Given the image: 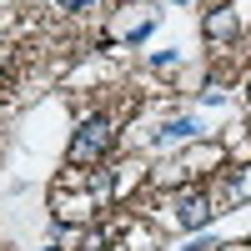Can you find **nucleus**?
Returning a JSON list of instances; mask_svg holds the SVG:
<instances>
[{
	"label": "nucleus",
	"instance_id": "5",
	"mask_svg": "<svg viewBox=\"0 0 251 251\" xmlns=\"http://www.w3.org/2000/svg\"><path fill=\"white\" fill-rule=\"evenodd\" d=\"M196 131H201L196 121H171V126H166V131H161V136H166V141H191Z\"/></svg>",
	"mask_w": 251,
	"mask_h": 251
},
{
	"label": "nucleus",
	"instance_id": "3",
	"mask_svg": "<svg viewBox=\"0 0 251 251\" xmlns=\"http://www.w3.org/2000/svg\"><path fill=\"white\" fill-rule=\"evenodd\" d=\"M201 30H206V40H231V35H236V15H231V5H216V10H206Z\"/></svg>",
	"mask_w": 251,
	"mask_h": 251
},
{
	"label": "nucleus",
	"instance_id": "6",
	"mask_svg": "<svg viewBox=\"0 0 251 251\" xmlns=\"http://www.w3.org/2000/svg\"><path fill=\"white\" fill-rule=\"evenodd\" d=\"M60 10H80V5H91V0H55Z\"/></svg>",
	"mask_w": 251,
	"mask_h": 251
},
{
	"label": "nucleus",
	"instance_id": "4",
	"mask_svg": "<svg viewBox=\"0 0 251 251\" xmlns=\"http://www.w3.org/2000/svg\"><path fill=\"white\" fill-rule=\"evenodd\" d=\"M226 196H231V201H251V166H246L236 181H226Z\"/></svg>",
	"mask_w": 251,
	"mask_h": 251
},
{
	"label": "nucleus",
	"instance_id": "1",
	"mask_svg": "<svg viewBox=\"0 0 251 251\" xmlns=\"http://www.w3.org/2000/svg\"><path fill=\"white\" fill-rule=\"evenodd\" d=\"M116 146V126H111V116H86L75 126V136H71V166H91V161H100Z\"/></svg>",
	"mask_w": 251,
	"mask_h": 251
},
{
	"label": "nucleus",
	"instance_id": "2",
	"mask_svg": "<svg viewBox=\"0 0 251 251\" xmlns=\"http://www.w3.org/2000/svg\"><path fill=\"white\" fill-rule=\"evenodd\" d=\"M211 201H206V191H186L181 196V226L186 231H201V226H211Z\"/></svg>",
	"mask_w": 251,
	"mask_h": 251
},
{
	"label": "nucleus",
	"instance_id": "7",
	"mask_svg": "<svg viewBox=\"0 0 251 251\" xmlns=\"http://www.w3.org/2000/svg\"><path fill=\"white\" fill-rule=\"evenodd\" d=\"M246 100H251V86H246Z\"/></svg>",
	"mask_w": 251,
	"mask_h": 251
}]
</instances>
